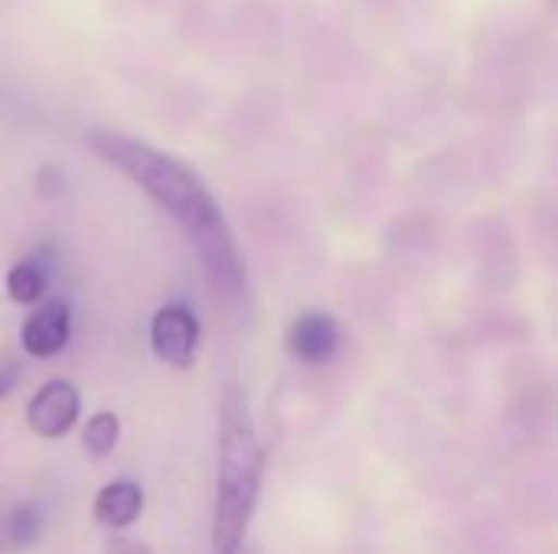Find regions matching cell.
Wrapping results in <instances>:
<instances>
[{
    "label": "cell",
    "mask_w": 558,
    "mask_h": 554,
    "mask_svg": "<svg viewBox=\"0 0 558 554\" xmlns=\"http://www.w3.org/2000/svg\"><path fill=\"white\" fill-rule=\"evenodd\" d=\"M78 415H82V395L65 379L46 382L26 405V424L43 441L65 438L78 424Z\"/></svg>",
    "instance_id": "cell-4"
},
{
    "label": "cell",
    "mask_w": 558,
    "mask_h": 554,
    "mask_svg": "<svg viewBox=\"0 0 558 554\" xmlns=\"http://www.w3.org/2000/svg\"><path fill=\"white\" fill-rule=\"evenodd\" d=\"M16 376H20V366H16V362H3V366H0V398H3L7 389L16 385Z\"/></svg>",
    "instance_id": "cell-11"
},
{
    "label": "cell",
    "mask_w": 558,
    "mask_h": 554,
    "mask_svg": "<svg viewBox=\"0 0 558 554\" xmlns=\"http://www.w3.org/2000/svg\"><path fill=\"white\" fill-rule=\"evenodd\" d=\"M141 509H144V493L131 480H111V483H105L95 493V503H92V516L105 529H128V526H134L137 516H141Z\"/></svg>",
    "instance_id": "cell-7"
},
{
    "label": "cell",
    "mask_w": 558,
    "mask_h": 554,
    "mask_svg": "<svg viewBox=\"0 0 558 554\" xmlns=\"http://www.w3.org/2000/svg\"><path fill=\"white\" fill-rule=\"evenodd\" d=\"M284 349L291 359H298L304 366H327L340 349V323L324 310L298 313L288 323Z\"/></svg>",
    "instance_id": "cell-5"
},
{
    "label": "cell",
    "mask_w": 558,
    "mask_h": 554,
    "mask_svg": "<svg viewBox=\"0 0 558 554\" xmlns=\"http://www.w3.org/2000/svg\"><path fill=\"white\" fill-rule=\"evenodd\" d=\"M88 144L108 167L128 176L160 212H167L183 229L216 294H242L245 261L239 255L235 235L206 183L186 163L118 131L98 127L88 134Z\"/></svg>",
    "instance_id": "cell-1"
},
{
    "label": "cell",
    "mask_w": 558,
    "mask_h": 554,
    "mask_svg": "<svg viewBox=\"0 0 558 554\" xmlns=\"http://www.w3.org/2000/svg\"><path fill=\"white\" fill-rule=\"evenodd\" d=\"M118 441H121V418L114 411H95L82 428V447L95 460L111 457Z\"/></svg>",
    "instance_id": "cell-9"
},
{
    "label": "cell",
    "mask_w": 558,
    "mask_h": 554,
    "mask_svg": "<svg viewBox=\"0 0 558 554\" xmlns=\"http://www.w3.org/2000/svg\"><path fill=\"white\" fill-rule=\"evenodd\" d=\"M265 480V447L252 421L248 398L239 385H229L219 398V464H216V503L213 535L216 554H239L245 545Z\"/></svg>",
    "instance_id": "cell-2"
},
{
    "label": "cell",
    "mask_w": 558,
    "mask_h": 554,
    "mask_svg": "<svg viewBox=\"0 0 558 554\" xmlns=\"http://www.w3.org/2000/svg\"><path fill=\"white\" fill-rule=\"evenodd\" d=\"M7 297L20 307H33L46 297V287H49V278H46V268L33 258H23L16 261L10 271H7Z\"/></svg>",
    "instance_id": "cell-8"
},
{
    "label": "cell",
    "mask_w": 558,
    "mask_h": 554,
    "mask_svg": "<svg viewBox=\"0 0 558 554\" xmlns=\"http://www.w3.org/2000/svg\"><path fill=\"white\" fill-rule=\"evenodd\" d=\"M36 535H39V519H36L33 506H16L10 513V542L16 549H26L36 542Z\"/></svg>",
    "instance_id": "cell-10"
},
{
    "label": "cell",
    "mask_w": 558,
    "mask_h": 554,
    "mask_svg": "<svg viewBox=\"0 0 558 554\" xmlns=\"http://www.w3.org/2000/svg\"><path fill=\"white\" fill-rule=\"evenodd\" d=\"M239 554H242V552H239Z\"/></svg>",
    "instance_id": "cell-12"
},
{
    "label": "cell",
    "mask_w": 558,
    "mask_h": 554,
    "mask_svg": "<svg viewBox=\"0 0 558 554\" xmlns=\"http://www.w3.org/2000/svg\"><path fill=\"white\" fill-rule=\"evenodd\" d=\"M150 349L154 356L177 369L186 372L196 362L199 349V320L190 307L183 304H167L150 317Z\"/></svg>",
    "instance_id": "cell-3"
},
{
    "label": "cell",
    "mask_w": 558,
    "mask_h": 554,
    "mask_svg": "<svg viewBox=\"0 0 558 554\" xmlns=\"http://www.w3.org/2000/svg\"><path fill=\"white\" fill-rule=\"evenodd\" d=\"M69 336H72V310L65 300H46L20 323V343L33 359L59 356L69 346Z\"/></svg>",
    "instance_id": "cell-6"
}]
</instances>
